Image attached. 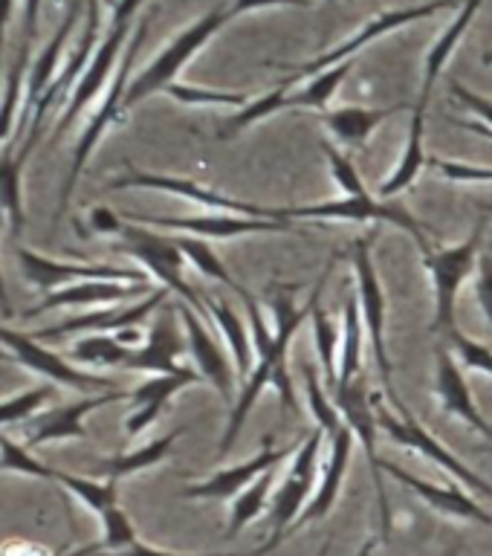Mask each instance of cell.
<instances>
[{
  "label": "cell",
  "instance_id": "1",
  "mask_svg": "<svg viewBox=\"0 0 492 556\" xmlns=\"http://www.w3.org/2000/svg\"><path fill=\"white\" fill-rule=\"evenodd\" d=\"M151 17H154V12H148V15L137 24V29H134V35H130L128 47H125V52H122L119 67H116V73H113L111 87L104 90V99H102V104H99V111L90 116L85 134L78 137L76 151H73V165H70L67 180H64V189H61V194H59V212H55V224H59V217L67 212L70 198H73V189L78 186V177H81V172H85L87 160H90V154L96 151V146L102 142V137L113 128V125H119V122L128 116V111H125V93H128V85H130L128 81L130 67H134V61H137L139 47H142V41H146Z\"/></svg>",
  "mask_w": 492,
  "mask_h": 556
},
{
  "label": "cell",
  "instance_id": "2",
  "mask_svg": "<svg viewBox=\"0 0 492 556\" xmlns=\"http://www.w3.org/2000/svg\"><path fill=\"white\" fill-rule=\"evenodd\" d=\"M229 21H232V17H229V7H217L212 9V12H206L200 21L186 26V29H182V33L177 35V38H174V41L168 43L146 70H139L137 76L130 78L128 93H125V111L137 108L139 102H146L148 96L165 93V87L177 81L180 70L186 67V64H189V61L194 59V55H198V52L203 50Z\"/></svg>",
  "mask_w": 492,
  "mask_h": 556
},
{
  "label": "cell",
  "instance_id": "3",
  "mask_svg": "<svg viewBox=\"0 0 492 556\" xmlns=\"http://www.w3.org/2000/svg\"><path fill=\"white\" fill-rule=\"evenodd\" d=\"M278 220H351V224H394L398 229L412 235V241L420 247L424 258L432 252V229L420 224L412 212L398 200L377 198H337L311 206H276Z\"/></svg>",
  "mask_w": 492,
  "mask_h": 556
},
{
  "label": "cell",
  "instance_id": "4",
  "mask_svg": "<svg viewBox=\"0 0 492 556\" xmlns=\"http://www.w3.org/2000/svg\"><path fill=\"white\" fill-rule=\"evenodd\" d=\"M142 7V0H119L116 7H113V17L111 24H108V33L102 35V41L96 47L93 59L87 64L85 76L78 78V85L73 87V93L67 99V108L61 113V119L55 122V139L61 134H67L70 125L85 113V108L93 102L96 96L104 93V87H108V78L116 73V61L128 47V35H130V21L137 15V9Z\"/></svg>",
  "mask_w": 492,
  "mask_h": 556
},
{
  "label": "cell",
  "instance_id": "5",
  "mask_svg": "<svg viewBox=\"0 0 492 556\" xmlns=\"http://www.w3.org/2000/svg\"><path fill=\"white\" fill-rule=\"evenodd\" d=\"M116 235H119L116 250L128 252L130 258H137L139 264L146 267L148 276H154L168 293H177L182 302L189 304L191 311H198L203 319H209L206 307L200 302V295L191 290V285L186 281V276H182L186 255H182V250L177 247V238L156 235L151 232V226L134 224V220H125V217H122Z\"/></svg>",
  "mask_w": 492,
  "mask_h": 556
},
{
  "label": "cell",
  "instance_id": "6",
  "mask_svg": "<svg viewBox=\"0 0 492 556\" xmlns=\"http://www.w3.org/2000/svg\"><path fill=\"white\" fill-rule=\"evenodd\" d=\"M481 232H484V217L478 220L472 235L467 241L455 243V247H443L432 250L426 255V267L432 276V293H434V319L432 330L441 337L450 339L455 333V307H458V293L464 281H467L478 267V247H481Z\"/></svg>",
  "mask_w": 492,
  "mask_h": 556
},
{
  "label": "cell",
  "instance_id": "7",
  "mask_svg": "<svg viewBox=\"0 0 492 556\" xmlns=\"http://www.w3.org/2000/svg\"><path fill=\"white\" fill-rule=\"evenodd\" d=\"M464 0H429V3H420V7H408V9H389V12H380L377 17H371V21H365L359 29H356L351 38H345L342 43H337L333 50L321 52V55H316L313 61H304V64H299V67H290L295 70V73H290L287 78H281V85L285 90H290V87L302 85L304 78L316 76V73H321V70L333 67V64H342V61H354L356 52H363L368 43H374L377 38H382V35L394 33V29H400V26H408L415 24V21H424V17H432L438 15V12H443V9H455L461 7Z\"/></svg>",
  "mask_w": 492,
  "mask_h": 556
},
{
  "label": "cell",
  "instance_id": "8",
  "mask_svg": "<svg viewBox=\"0 0 492 556\" xmlns=\"http://www.w3.org/2000/svg\"><path fill=\"white\" fill-rule=\"evenodd\" d=\"M351 258H354V278H356V302H359V313H363L365 333L371 339L374 351V368L380 374L382 389L389 394L391 403H400L398 389H394V377H391V356H389V342H386V293H382L380 276H377V267H374L371 243L365 238H356L354 250H351Z\"/></svg>",
  "mask_w": 492,
  "mask_h": 556
},
{
  "label": "cell",
  "instance_id": "9",
  "mask_svg": "<svg viewBox=\"0 0 492 556\" xmlns=\"http://www.w3.org/2000/svg\"><path fill=\"white\" fill-rule=\"evenodd\" d=\"M321 438H325V432L316 426L307 434V441L299 443L293 464H290L285 481L276 490V498L269 504V510H273V530H269L267 539L269 547H278L281 539L290 536L295 519L302 516V510L307 507L313 493H316V484H319Z\"/></svg>",
  "mask_w": 492,
  "mask_h": 556
},
{
  "label": "cell",
  "instance_id": "10",
  "mask_svg": "<svg viewBox=\"0 0 492 556\" xmlns=\"http://www.w3.org/2000/svg\"><path fill=\"white\" fill-rule=\"evenodd\" d=\"M330 400L337 403L339 415H342V424L351 429L354 441H359L365 458H368V467H371L374 490H377V504H380V519H382V539L391 536V504L389 495H386V486H382V458L377 455V400L371 403V394H368V386H365L363 377H356L354 382L348 386H339L333 389Z\"/></svg>",
  "mask_w": 492,
  "mask_h": 556
},
{
  "label": "cell",
  "instance_id": "11",
  "mask_svg": "<svg viewBox=\"0 0 492 556\" xmlns=\"http://www.w3.org/2000/svg\"><path fill=\"white\" fill-rule=\"evenodd\" d=\"M394 408H398L400 417H394L389 408H382L380 403H377V420H380L382 429H386V432L400 443V446H406V450L417 452L420 458L432 460V464H438L441 469H446L458 484H467L469 490H476L478 495H490L492 498L490 481H484L478 472H472L467 464H461V458H455V455H452V452L446 450V446H443V443L438 441L429 429H426V426H420V420L408 412V406L403 403V400L394 403Z\"/></svg>",
  "mask_w": 492,
  "mask_h": 556
},
{
  "label": "cell",
  "instance_id": "12",
  "mask_svg": "<svg viewBox=\"0 0 492 556\" xmlns=\"http://www.w3.org/2000/svg\"><path fill=\"white\" fill-rule=\"evenodd\" d=\"M17 261L26 285L38 293L50 295L61 287L78 285V281H125V285H146V273L139 269L108 267V264H73V261L47 258L29 247H17Z\"/></svg>",
  "mask_w": 492,
  "mask_h": 556
},
{
  "label": "cell",
  "instance_id": "13",
  "mask_svg": "<svg viewBox=\"0 0 492 556\" xmlns=\"http://www.w3.org/2000/svg\"><path fill=\"white\" fill-rule=\"evenodd\" d=\"M0 345L7 348L12 359L17 365H24L29 371L41 374L50 382H59V386H67V389L76 391H111L116 389L108 377H99V374L78 371L76 365H70V359H64L61 354H52L50 348L41 345V339H35L33 333H21V330L3 328L0 325Z\"/></svg>",
  "mask_w": 492,
  "mask_h": 556
},
{
  "label": "cell",
  "instance_id": "14",
  "mask_svg": "<svg viewBox=\"0 0 492 556\" xmlns=\"http://www.w3.org/2000/svg\"><path fill=\"white\" fill-rule=\"evenodd\" d=\"M108 189L122 191V189H151V191H168L182 200H191L198 206L209 208H226L232 215H247V217H267V220H278L276 206H258V203H247V200H235L229 194H220L212 186H203L189 177H172V174H151V172H137L128 168L122 177H113L108 182Z\"/></svg>",
  "mask_w": 492,
  "mask_h": 556
},
{
  "label": "cell",
  "instance_id": "15",
  "mask_svg": "<svg viewBox=\"0 0 492 556\" xmlns=\"http://www.w3.org/2000/svg\"><path fill=\"white\" fill-rule=\"evenodd\" d=\"M125 220L134 224L154 226V229H168V232H182L200 241H229V238H243V235L264 232H295L293 220H267V217L247 215H198V217H156V215H125Z\"/></svg>",
  "mask_w": 492,
  "mask_h": 556
},
{
  "label": "cell",
  "instance_id": "16",
  "mask_svg": "<svg viewBox=\"0 0 492 556\" xmlns=\"http://www.w3.org/2000/svg\"><path fill=\"white\" fill-rule=\"evenodd\" d=\"M119 400H130V391L111 389L102 391V394H93V397H81L76 403H67V406L38 412L33 420H26L24 446L33 452L35 446L50 441H87L85 417L90 412H96V408L111 406V403H119Z\"/></svg>",
  "mask_w": 492,
  "mask_h": 556
},
{
  "label": "cell",
  "instance_id": "17",
  "mask_svg": "<svg viewBox=\"0 0 492 556\" xmlns=\"http://www.w3.org/2000/svg\"><path fill=\"white\" fill-rule=\"evenodd\" d=\"M295 287L293 285H276L273 287V311H276V339L267 351H258L255 359H267L273 365V389L281 394V403H285L290 412H299V400L293 394V382H290V371H287V348L293 342L295 330L307 316H311V307L299 311L295 307Z\"/></svg>",
  "mask_w": 492,
  "mask_h": 556
},
{
  "label": "cell",
  "instance_id": "18",
  "mask_svg": "<svg viewBox=\"0 0 492 556\" xmlns=\"http://www.w3.org/2000/svg\"><path fill=\"white\" fill-rule=\"evenodd\" d=\"M168 299V290L165 287H156L154 293L146 295L142 302L125 304V307H108V311L96 313H81V316H70L64 321H55L50 328L35 330V339H67L76 337V333H119V330L139 328L142 321L151 316V313L160 307V304Z\"/></svg>",
  "mask_w": 492,
  "mask_h": 556
},
{
  "label": "cell",
  "instance_id": "19",
  "mask_svg": "<svg viewBox=\"0 0 492 556\" xmlns=\"http://www.w3.org/2000/svg\"><path fill=\"white\" fill-rule=\"evenodd\" d=\"M177 316L182 321V330H186V342H189V354L194 359V368L200 371V377L206 382H212L217 391H220V397L226 403H235V374L229 359H226L224 348L212 337V330L206 328V321L198 311H191L189 304L180 302L177 304Z\"/></svg>",
  "mask_w": 492,
  "mask_h": 556
},
{
  "label": "cell",
  "instance_id": "20",
  "mask_svg": "<svg viewBox=\"0 0 492 556\" xmlns=\"http://www.w3.org/2000/svg\"><path fill=\"white\" fill-rule=\"evenodd\" d=\"M295 450H299V443L285 446V450H276L273 438H267L258 455H252V458L241 460V464H235V467L217 469L215 476H209L206 481H198V484L186 486V490H182V498H235V495H241L247 486L255 484L264 472H269V469L278 467L281 460L295 455Z\"/></svg>",
  "mask_w": 492,
  "mask_h": 556
},
{
  "label": "cell",
  "instance_id": "21",
  "mask_svg": "<svg viewBox=\"0 0 492 556\" xmlns=\"http://www.w3.org/2000/svg\"><path fill=\"white\" fill-rule=\"evenodd\" d=\"M177 311H165L148 330L146 342L130 351L125 359V371H151V374H180V356L189 351V342L180 333Z\"/></svg>",
  "mask_w": 492,
  "mask_h": 556
},
{
  "label": "cell",
  "instance_id": "22",
  "mask_svg": "<svg viewBox=\"0 0 492 556\" xmlns=\"http://www.w3.org/2000/svg\"><path fill=\"white\" fill-rule=\"evenodd\" d=\"M382 472L394 478V481H400V484H406L417 498H424V502L429 504L434 513H441V516L478 521V525H492V513H487L472 495L464 493L458 481H452V484H432V481H426V478L412 476L408 469H400L398 464H391V460H382Z\"/></svg>",
  "mask_w": 492,
  "mask_h": 556
},
{
  "label": "cell",
  "instance_id": "23",
  "mask_svg": "<svg viewBox=\"0 0 492 556\" xmlns=\"http://www.w3.org/2000/svg\"><path fill=\"white\" fill-rule=\"evenodd\" d=\"M434 394H438V406L446 415L458 417V420H464V424L472 426L476 432H481L492 441L490 420H484L481 412H478L467 377H464V368H461V363L455 359L450 348H441L438 359H434Z\"/></svg>",
  "mask_w": 492,
  "mask_h": 556
},
{
  "label": "cell",
  "instance_id": "24",
  "mask_svg": "<svg viewBox=\"0 0 492 556\" xmlns=\"http://www.w3.org/2000/svg\"><path fill=\"white\" fill-rule=\"evenodd\" d=\"M198 368H182L180 374H156L148 382H142L139 389L130 391V415L125 420V432L130 438L142 434L151 424H156V417L163 415V408L172 403L174 394H180L182 389H189L194 382H200Z\"/></svg>",
  "mask_w": 492,
  "mask_h": 556
},
{
  "label": "cell",
  "instance_id": "25",
  "mask_svg": "<svg viewBox=\"0 0 492 556\" xmlns=\"http://www.w3.org/2000/svg\"><path fill=\"white\" fill-rule=\"evenodd\" d=\"M81 9H85V3H81V0H73V7L67 9V17L61 21V26L50 38V43L38 52V59H35L33 67H29L26 90H24V108H21V122H24V128L33 122L35 108L41 104L43 93L50 90V85L55 81V76H59L61 52H64V43H67L70 33L76 29L78 17H81Z\"/></svg>",
  "mask_w": 492,
  "mask_h": 556
},
{
  "label": "cell",
  "instance_id": "26",
  "mask_svg": "<svg viewBox=\"0 0 492 556\" xmlns=\"http://www.w3.org/2000/svg\"><path fill=\"white\" fill-rule=\"evenodd\" d=\"M351 443H354V434H351V429H348V426H342V432L333 434V441H330L328 464L321 467L316 493H313V498L302 510V516L295 519V525L290 533H295V530L302 528V525H311V521L325 519V516L333 510V504H337V498H339V490H342V481H345L348 464H351Z\"/></svg>",
  "mask_w": 492,
  "mask_h": 556
},
{
  "label": "cell",
  "instance_id": "27",
  "mask_svg": "<svg viewBox=\"0 0 492 556\" xmlns=\"http://www.w3.org/2000/svg\"><path fill=\"white\" fill-rule=\"evenodd\" d=\"M148 290V285H125V281H78V285L61 287L55 293L43 295V302L24 313V319H35L59 307H90V304H116L137 299Z\"/></svg>",
  "mask_w": 492,
  "mask_h": 556
},
{
  "label": "cell",
  "instance_id": "28",
  "mask_svg": "<svg viewBox=\"0 0 492 556\" xmlns=\"http://www.w3.org/2000/svg\"><path fill=\"white\" fill-rule=\"evenodd\" d=\"M484 7V0H464L458 7V15H455V21H452L446 29H443L441 35H438V41L429 47V52H426V61H424V85H420V99L424 102H432V93H434V85H438V78H441V73L446 70V64H450L452 52H455V47L461 43V38L467 35V29L472 26V21H476L478 9Z\"/></svg>",
  "mask_w": 492,
  "mask_h": 556
},
{
  "label": "cell",
  "instance_id": "29",
  "mask_svg": "<svg viewBox=\"0 0 492 556\" xmlns=\"http://www.w3.org/2000/svg\"><path fill=\"white\" fill-rule=\"evenodd\" d=\"M426 111H429V102L417 99L415 113H412V125H408L406 148H403V156H400L398 168L382 180L380 186V200L398 198L400 191H406L408 186H415V180L420 177V172L429 163V156L424 151V134H426Z\"/></svg>",
  "mask_w": 492,
  "mask_h": 556
},
{
  "label": "cell",
  "instance_id": "30",
  "mask_svg": "<svg viewBox=\"0 0 492 556\" xmlns=\"http://www.w3.org/2000/svg\"><path fill=\"white\" fill-rule=\"evenodd\" d=\"M400 111H403L400 104L398 108H359V104H351V108L321 111L319 119L337 142L351 148H363L365 139L371 137L374 130L380 128L389 116H394Z\"/></svg>",
  "mask_w": 492,
  "mask_h": 556
},
{
  "label": "cell",
  "instance_id": "31",
  "mask_svg": "<svg viewBox=\"0 0 492 556\" xmlns=\"http://www.w3.org/2000/svg\"><path fill=\"white\" fill-rule=\"evenodd\" d=\"M29 156L21 151L15 156L12 146L0 151V212L7 217L9 232H24V165Z\"/></svg>",
  "mask_w": 492,
  "mask_h": 556
},
{
  "label": "cell",
  "instance_id": "32",
  "mask_svg": "<svg viewBox=\"0 0 492 556\" xmlns=\"http://www.w3.org/2000/svg\"><path fill=\"white\" fill-rule=\"evenodd\" d=\"M206 313H209V319L215 321L217 328H220L224 342L229 345V351H232L238 377H250V371L255 368V345H252L250 330H247L241 316L235 313L232 304H226V299L209 302Z\"/></svg>",
  "mask_w": 492,
  "mask_h": 556
},
{
  "label": "cell",
  "instance_id": "33",
  "mask_svg": "<svg viewBox=\"0 0 492 556\" xmlns=\"http://www.w3.org/2000/svg\"><path fill=\"white\" fill-rule=\"evenodd\" d=\"M328 273H330V267L325 269V276L319 278V285L313 287L307 307H311L313 342H316V351H319L321 371H325V380H328V386L333 389L339 380V342H342V339H339L337 328H333V321H330V316L325 313V307H321V285H325Z\"/></svg>",
  "mask_w": 492,
  "mask_h": 556
},
{
  "label": "cell",
  "instance_id": "34",
  "mask_svg": "<svg viewBox=\"0 0 492 556\" xmlns=\"http://www.w3.org/2000/svg\"><path fill=\"white\" fill-rule=\"evenodd\" d=\"M177 438H180V429H174V432L163 434V438H156V441L146 443V446H139V450L134 452H122V455L99 460V476H102L104 481H119V478L137 476L142 469L156 467V464L172 452Z\"/></svg>",
  "mask_w": 492,
  "mask_h": 556
},
{
  "label": "cell",
  "instance_id": "35",
  "mask_svg": "<svg viewBox=\"0 0 492 556\" xmlns=\"http://www.w3.org/2000/svg\"><path fill=\"white\" fill-rule=\"evenodd\" d=\"M363 313H359V302L348 299L345 304V321H342V342H339V380L333 389L348 386L359 377V365H363ZM330 389V391H333Z\"/></svg>",
  "mask_w": 492,
  "mask_h": 556
},
{
  "label": "cell",
  "instance_id": "36",
  "mask_svg": "<svg viewBox=\"0 0 492 556\" xmlns=\"http://www.w3.org/2000/svg\"><path fill=\"white\" fill-rule=\"evenodd\" d=\"M354 70V61H342V64H333V67L321 70L316 76L307 78V85H302L299 90H290V108H304V111H328V102L337 96L339 85L351 76Z\"/></svg>",
  "mask_w": 492,
  "mask_h": 556
},
{
  "label": "cell",
  "instance_id": "37",
  "mask_svg": "<svg viewBox=\"0 0 492 556\" xmlns=\"http://www.w3.org/2000/svg\"><path fill=\"white\" fill-rule=\"evenodd\" d=\"M276 469L273 467L269 472L250 484L241 495H235L232 507H229V521H226V536H238L247 525L258 519L261 513L269 507V495H273V486H276Z\"/></svg>",
  "mask_w": 492,
  "mask_h": 556
},
{
  "label": "cell",
  "instance_id": "38",
  "mask_svg": "<svg viewBox=\"0 0 492 556\" xmlns=\"http://www.w3.org/2000/svg\"><path fill=\"white\" fill-rule=\"evenodd\" d=\"M134 348L122 345L113 333H87L85 339L73 342L64 359L81 365H99V368H113V365H125Z\"/></svg>",
  "mask_w": 492,
  "mask_h": 556
},
{
  "label": "cell",
  "instance_id": "39",
  "mask_svg": "<svg viewBox=\"0 0 492 556\" xmlns=\"http://www.w3.org/2000/svg\"><path fill=\"white\" fill-rule=\"evenodd\" d=\"M52 481L64 486V490H70L81 504H87L99 519L108 516L113 507H119L116 481H93V478L70 476V472H61V469H52Z\"/></svg>",
  "mask_w": 492,
  "mask_h": 556
},
{
  "label": "cell",
  "instance_id": "40",
  "mask_svg": "<svg viewBox=\"0 0 492 556\" xmlns=\"http://www.w3.org/2000/svg\"><path fill=\"white\" fill-rule=\"evenodd\" d=\"M281 111H290V90L276 87V90H269V93L252 99L250 104H243L241 111H235V116L224 119V125L217 128V134H220V139H232L235 134L252 128L255 122L269 119V116H276V113Z\"/></svg>",
  "mask_w": 492,
  "mask_h": 556
},
{
  "label": "cell",
  "instance_id": "41",
  "mask_svg": "<svg viewBox=\"0 0 492 556\" xmlns=\"http://www.w3.org/2000/svg\"><path fill=\"white\" fill-rule=\"evenodd\" d=\"M177 247L182 250L186 261H189V264H194V269H198V273H203L206 278H215V281H220L224 287L235 290L238 295L247 293V287L238 285V281L229 276V269H226L224 261L217 258V252L212 250V243L200 241V238H189V235H180V238H177Z\"/></svg>",
  "mask_w": 492,
  "mask_h": 556
},
{
  "label": "cell",
  "instance_id": "42",
  "mask_svg": "<svg viewBox=\"0 0 492 556\" xmlns=\"http://www.w3.org/2000/svg\"><path fill=\"white\" fill-rule=\"evenodd\" d=\"M29 47H33V43L21 41V52H17L15 64H12V70H9V76H7L3 99H0V142H3V139H9V134H12V125H15L17 104H24L26 76H29V70H26V55H29Z\"/></svg>",
  "mask_w": 492,
  "mask_h": 556
},
{
  "label": "cell",
  "instance_id": "43",
  "mask_svg": "<svg viewBox=\"0 0 492 556\" xmlns=\"http://www.w3.org/2000/svg\"><path fill=\"white\" fill-rule=\"evenodd\" d=\"M165 96H172L174 102L180 104H194V108H235V111L252 102L250 96L238 90H212V87L182 85V81L165 87Z\"/></svg>",
  "mask_w": 492,
  "mask_h": 556
},
{
  "label": "cell",
  "instance_id": "44",
  "mask_svg": "<svg viewBox=\"0 0 492 556\" xmlns=\"http://www.w3.org/2000/svg\"><path fill=\"white\" fill-rule=\"evenodd\" d=\"M52 397V382H38L33 389L21 391L15 397L0 400V426L26 424L38 415V408L47 406Z\"/></svg>",
  "mask_w": 492,
  "mask_h": 556
},
{
  "label": "cell",
  "instance_id": "45",
  "mask_svg": "<svg viewBox=\"0 0 492 556\" xmlns=\"http://www.w3.org/2000/svg\"><path fill=\"white\" fill-rule=\"evenodd\" d=\"M321 151H325V156H328L330 174H333V182H337L339 198H351V200L371 198V194H368V186H365V180L359 177V172H356V165L351 163V160H348L337 146L321 142Z\"/></svg>",
  "mask_w": 492,
  "mask_h": 556
},
{
  "label": "cell",
  "instance_id": "46",
  "mask_svg": "<svg viewBox=\"0 0 492 556\" xmlns=\"http://www.w3.org/2000/svg\"><path fill=\"white\" fill-rule=\"evenodd\" d=\"M304 380H307V400H311V408H313V417H316V426H319L321 432L325 434H333L342 432V415H339V408L333 400H328V394H325V389L319 386V380H316V374H313V368L307 365L304 368Z\"/></svg>",
  "mask_w": 492,
  "mask_h": 556
},
{
  "label": "cell",
  "instance_id": "47",
  "mask_svg": "<svg viewBox=\"0 0 492 556\" xmlns=\"http://www.w3.org/2000/svg\"><path fill=\"white\" fill-rule=\"evenodd\" d=\"M0 469L33 478H52V467H43L41 460L33 458V452L26 450L24 443H15L3 432H0Z\"/></svg>",
  "mask_w": 492,
  "mask_h": 556
},
{
  "label": "cell",
  "instance_id": "48",
  "mask_svg": "<svg viewBox=\"0 0 492 556\" xmlns=\"http://www.w3.org/2000/svg\"><path fill=\"white\" fill-rule=\"evenodd\" d=\"M450 351L461 363V368H472V371L490 374L492 377V345H484L472 337H464L461 330H455L450 337Z\"/></svg>",
  "mask_w": 492,
  "mask_h": 556
},
{
  "label": "cell",
  "instance_id": "49",
  "mask_svg": "<svg viewBox=\"0 0 492 556\" xmlns=\"http://www.w3.org/2000/svg\"><path fill=\"white\" fill-rule=\"evenodd\" d=\"M102 545L108 547V551H125V547L137 545V530H134V525H130V519L125 516V510L122 507H113L108 516H102Z\"/></svg>",
  "mask_w": 492,
  "mask_h": 556
},
{
  "label": "cell",
  "instance_id": "50",
  "mask_svg": "<svg viewBox=\"0 0 492 556\" xmlns=\"http://www.w3.org/2000/svg\"><path fill=\"white\" fill-rule=\"evenodd\" d=\"M434 172L443 174L446 180L455 182H492V168H484V165H472V163H458V160H438L432 156L429 160Z\"/></svg>",
  "mask_w": 492,
  "mask_h": 556
},
{
  "label": "cell",
  "instance_id": "51",
  "mask_svg": "<svg viewBox=\"0 0 492 556\" xmlns=\"http://www.w3.org/2000/svg\"><path fill=\"white\" fill-rule=\"evenodd\" d=\"M273 547L264 542L261 547H255V551H247V554H238V551H229V554H174V551H163V547H154V545H146V542H137V545L125 547V551H111V554L104 556H264L269 554Z\"/></svg>",
  "mask_w": 492,
  "mask_h": 556
},
{
  "label": "cell",
  "instance_id": "52",
  "mask_svg": "<svg viewBox=\"0 0 492 556\" xmlns=\"http://www.w3.org/2000/svg\"><path fill=\"white\" fill-rule=\"evenodd\" d=\"M476 299L484 319L492 325V255H481L476 267Z\"/></svg>",
  "mask_w": 492,
  "mask_h": 556
},
{
  "label": "cell",
  "instance_id": "53",
  "mask_svg": "<svg viewBox=\"0 0 492 556\" xmlns=\"http://www.w3.org/2000/svg\"><path fill=\"white\" fill-rule=\"evenodd\" d=\"M452 93H455V99H458L467 111H472V116H478V122H484L487 128H492V102L490 99H484V96L472 93L469 87H464L461 81H452Z\"/></svg>",
  "mask_w": 492,
  "mask_h": 556
},
{
  "label": "cell",
  "instance_id": "54",
  "mask_svg": "<svg viewBox=\"0 0 492 556\" xmlns=\"http://www.w3.org/2000/svg\"><path fill=\"white\" fill-rule=\"evenodd\" d=\"M276 7H313V0H232V3H229V17L250 15V12H261V9Z\"/></svg>",
  "mask_w": 492,
  "mask_h": 556
},
{
  "label": "cell",
  "instance_id": "55",
  "mask_svg": "<svg viewBox=\"0 0 492 556\" xmlns=\"http://www.w3.org/2000/svg\"><path fill=\"white\" fill-rule=\"evenodd\" d=\"M38 12H41V0H24V43H33Z\"/></svg>",
  "mask_w": 492,
  "mask_h": 556
},
{
  "label": "cell",
  "instance_id": "56",
  "mask_svg": "<svg viewBox=\"0 0 492 556\" xmlns=\"http://www.w3.org/2000/svg\"><path fill=\"white\" fill-rule=\"evenodd\" d=\"M12 12H15V0H0V50L7 41V29L12 24Z\"/></svg>",
  "mask_w": 492,
  "mask_h": 556
},
{
  "label": "cell",
  "instance_id": "57",
  "mask_svg": "<svg viewBox=\"0 0 492 556\" xmlns=\"http://www.w3.org/2000/svg\"><path fill=\"white\" fill-rule=\"evenodd\" d=\"M0 313H3V319H12V304H9L7 285H3V273H0Z\"/></svg>",
  "mask_w": 492,
  "mask_h": 556
},
{
  "label": "cell",
  "instance_id": "58",
  "mask_svg": "<svg viewBox=\"0 0 492 556\" xmlns=\"http://www.w3.org/2000/svg\"><path fill=\"white\" fill-rule=\"evenodd\" d=\"M374 547H377V542H374V539H368V542H365V545L356 551V556H371Z\"/></svg>",
  "mask_w": 492,
  "mask_h": 556
},
{
  "label": "cell",
  "instance_id": "59",
  "mask_svg": "<svg viewBox=\"0 0 492 556\" xmlns=\"http://www.w3.org/2000/svg\"><path fill=\"white\" fill-rule=\"evenodd\" d=\"M328 554H330V539H328V542H321L319 554H316V556H328Z\"/></svg>",
  "mask_w": 492,
  "mask_h": 556
},
{
  "label": "cell",
  "instance_id": "60",
  "mask_svg": "<svg viewBox=\"0 0 492 556\" xmlns=\"http://www.w3.org/2000/svg\"><path fill=\"white\" fill-rule=\"evenodd\" d=\"M0 363H15V359H12V354H9V351H0Z\"/></svg>",
  "mask_w": 492,
  "mask_h": 556
},
{
  "label": "cell",
  "instance_id": "61",
  "mask_svg": "<svg viewBox=\"0 0 492 556\" xmlns=\"http://www.w3.org/2000/svg\"><path fill=\"white\" fill-rule=\"evenodd\" d=\"M481 61H484L487 67H492V50H490V52H484V55H481Z\"/></svg>",
  "mask_w": 492,
  "mask_h": 556
},
{
  "label": "cell",
  "instance_id": "62",
  "mask_svg": "<svg viewBox=\"0 0 492 556\" xmlns=\"http://www.w3.org/2000/svg\"><path fill=\"white\" fill-rule=\"evenodd\" d=\"M443 556H458V545L452 547V551H446V554H443Z\"/></svg>",
  "mask_w": 492,
  "mask_h": 556
},
{
  "label": "cell",
  "instance_id": "63",
  "mask_svg": "<svg viewBox=\"0 0 492 556\" xmlns=\"http://www.w3.org/2000/svg\"><path fill=\"white\" fill-rule=\"evenodd\" d=\"M104 3H111V7H116V3H119V0H104Z\"/></svg>",
  "mask_w": 492,
  "mask_h": 556
},
{
  "label": "cell",
  "instance_id": "64",
  "mask_svg": "<svg viewBox=\"0 0 492 556\" xmlns=\"http://www.w3.org/2000/svg\"><path fill=\"white\" fill-rule=\"evenodd\" d=\"M484 452H490V455H492V443H490V446H484Z\"/></svg>",
  "mask_w": 492,
  "mask_h": 556
}]
</instances>
